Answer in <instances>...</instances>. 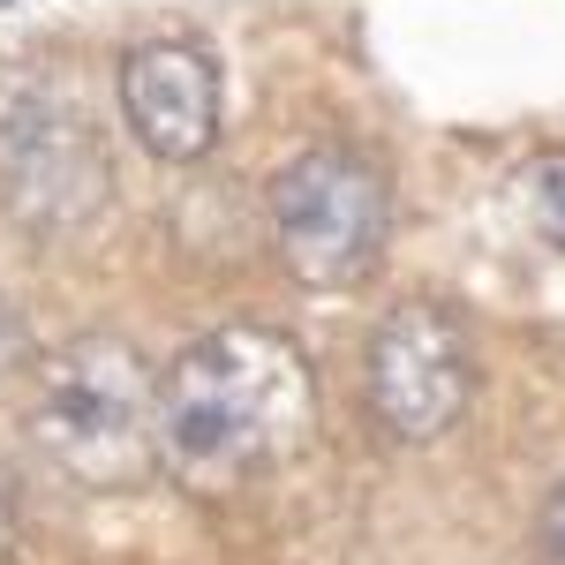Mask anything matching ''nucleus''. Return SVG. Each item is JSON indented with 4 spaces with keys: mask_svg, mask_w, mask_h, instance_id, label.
Masks as SVG:
<instances>
[{
    "mask_svg": "<svg viewBox=\"0 0 565 565\" xmlns=\"http://www.w3.org/2000/svg\"><path fill=\"white\" fill-rule=\"evenodd\" d=\"M317 392L295 340L264 324H218L159 377V468L181 490H242L302 452Z\"/></svg>",
    "mask_w": 565,
    "mask_h": 565,
    "instance_id": "obj_1",
    "label": "nucleus"
},
{
    "mask_svg": "<svg viewBox=\"0 0 565 565\" xmlns=\"http://www.w3.org/2000/svg\"><path fill=\"white\" fill-rule=\"evenodd\" d=\"M23 430L68 482L121 490L159 468V377L114 332L68 340L31 370Z\"/></svg>",
    "mask_w": 565,
    "mask_h": 565,
    "instance_id": "obj_2",
    "label": "nucleus"
},
{
    "mask_svg": "<svg viewBox=\"0 0 565 565\" xmlns=\"http://www.w3.org/2000/svg\"><path fill=\"white\" fill-rule=\"evenodd\" d=\"M392 226V181L370 151L354 143H317L271 181V242L279 264L317 287V295H348L362 287L385 257Z\"/></svg>",
    "mask_w": 565,
    "mask_h": 565,
    "instance_id": "obj_3",
    "label": "nucleus"
},
{
    "mask_svg": "<svg viewBox=\"0 0 565 565\" xmlns=\"http://www.w3.org/2000/svg\"><path fill=\"white\" fill-rule=\"evenodd\" d=\"M114 196L98 121L53 76H0V204L31 234H84Z\"/></svg>",
    "mask_w": 565,
    "mask_h": 565,
    "instance_id": "obj_4",
    "label": "nucleus"
},
{
    "mask_svg": "<svg viewBox=\"0 0 565 565\" xmlns=\"http://www.w3.org/2000/svg\"><path fill=\"white\" fill-rule=\"evenodd\" d=\"M362 385H370L377 423L399 445H437V437L468 415V399H476V348H468V332H460L452 309L399 302L370 332Z\"/></svg>",
    "mask_w": 565,
    "mask_h": 565,
    "instance_id": "obj_5",
    "label": "nucleus"
},
{
    "mask_svg": "<svg viewBox=\"0 0 565 565\" xmlns=\"http://www.w3.org/2000/svg\"><path fill=\"white\" fill-rule=\"evenodd\" d=\"M121 114L136 143L167 167H189L218 143V68L196 39H151L121 53Z\"/></svg>",
    "mask_w": 565,
    "mask_h": 565,
    "instance_id": "obj_6",
    "label": "nucleus"
},
{
    "mask_svg": "<svg viewBox=\"0 0 565 565\" xmlns=\"http://www.w3.org/2000/svg\"><path fill=\"white\" fill-rule=\"evenodd\" d=\"M521 212L535 218V234H543L551 249H565V151L535 159L521 174Z\"/></svg>",
    "mask_w": 565,
    "mask_h": 565,
    "instance_id": "obj_7",
    "label": "nucleus"
},
{
    "mask_svg": "<svg viewBox=\"0 0 565 565\" xmlns=\"http://www.w3.org/2000/svg\"><path fill=\"white\" fill-rule=\"evenodd\" d=\"M535 543H543V565H565V476L551 482V498H543V521H535Z\"/></svg>",
    "mask_w": 565,
    "mask_h": 565,
    "instance_id": "obj_8",
    "label": "nucleus"
},
{
    "mask_svg": "<svg viewBox=\"0 0 565 565\" xmlns=\"http://www.w3.org/2000/svg\"><path fill=\"white\" fill-rule=\"evenodd\" d=\"M23 354H31V317H23V309L0 295V377H8Z\"/></svg>",
    "mask_w": 565,
    "mask_h": 565,
    "instance_id": "obj_9",
    "label": "nucleus"
},
{
    "mask_svg": "<svg viewBox=\"0 0 565 565\" xmlns=\"http://www.w3.org/2000/svg\"><path fill=\"white\" fill-rule=\"evenodd\" d=\"M8 543H15V498H8V482H0V558H8Z\"/></svg>",
    "mask_w": 565,
    "mask_h": 565,
    "instance_id": "obj_10",
    "label": "nucleus"
},
{
    "mask_svg": "<svg viewBox=\"0 0 565 565\" xmlns=\"http://www.w3.org/2000/svg\"><path fill=\"white\" fill-rule=\"evenodd\" d=\"M0 8H15V0H0Z\"/></svg>",
    "mask_w": 565,
    "mask_h": 565,
    "instance_id": "obj_11",
    "label": "nucleus"
}]
</instances>
